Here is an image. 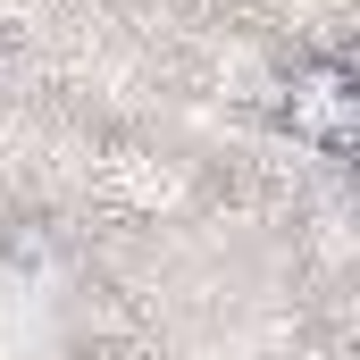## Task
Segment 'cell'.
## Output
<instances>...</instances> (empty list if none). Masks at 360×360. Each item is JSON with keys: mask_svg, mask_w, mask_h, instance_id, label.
Listing matches in <instances>:
<instances>
[{"mask_svg": "<svg viewBox=\"0 0 360 360\" xmlns=\"http://www.w3.org/2000/svg\"><path fill=\"white\" fill-rule=\"evenodd\" d=\"M276 117H285V134L310 143L319 160H352V143H360V84H352V68H344V59H302V68L285 76Z\"/></svg>", "mask_w": 360, "mask_h": 360, "instance_id": "6da1fadb", "label": "cell"}]
</instances>
